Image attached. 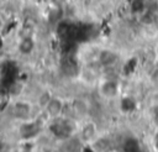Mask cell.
<instances>
[{"label":"cell","instance_id":"obj_9","mask_svg":"<svg viewBox=\"0 0 158 152\" xmlns=\"http://www.w3.org/2000/svg\"><path fill=\"white\" fill-rule=\"evenodd\" d=\"M149 80L153 85H158V65L154 67L149 73Z\"/></svg>","mask_w":158,"mask_h":152},{"label":"cell","instance_id":"obj_8","mask_svg":"<svg viewBox=\"0 0 158 152\" xmlns=\"http://www.w3.org/2000/svg\"><path fill=\"white\" fill-rule=\"evenodd\" d=\"M131 6H132V10L135 12H143V10H144V0H133Z\"/></svg>","mask_w":158,"mask_h":152},{"label":"cell","instance_id":"obj_7","mask_svg":"<svg viewBox=\"0 0 158 152\" xmlns=\"http://www.w3.org/2000/svg\"><path fill=\"white\" fill-rule=\"evenodd\" d=\"M120 109L126 112V114H130L135 109H136V101L135 99H132L131 96H123L120 101Z\"/></svg>","mask_w":158,"mask_h":152},{"label":"cell","instance_id":"obj_5","mask_svg":"<svg viewBox=\"0 0 158 152\" xmlns=\"http://www.w3.org/2000/svg\"><path fill=\"white\" fill-rule=\"evenodd\" d=\"M118 62V54L112 51V49H100L96 56V63L99 64L100 68H110L115 67Z\"/></svg>","mask_w":158,"mask_h":152},{"label":"cell","instance_id":"obj_2","mask_svg":"<svg viewBox=\"0 0 158 152\" xmlns=\"http://www.w3.org/2000/svg\"><path fill=\"white\" fill-rule=\"evenodd\" d=\"M101 133L99 125L91 120V119H85L79 122L78 131H77V137L85 145L89 146L99 135Z\"/></svg>","mask_w":158,"mask_h":152},{"label":"cell","instance_id":"obj_6","mask_svg":"<svg viewBox=\"0 0 158 152\" xmlns=\"http://www.w3.org/2000/svg\"><path fill=\"white\" fill-rule=\"evenodd\" d=\"M36 47V42L32 36H21L17 42V52L21 56H30Z\"/></svg>","mask_w":158,"mask_h":152},{"label":"cell","instance_id":"obj_10","mask_svg":"<svg viewBox=\"0 0 158 152\" xmlns=\"http://www.w3.org/2000/svg\"><path fill=\"white\" fill-rule=\"evenodd\" d=\"M65 1H67V0H51V4H52L53 6L62 7V6H63V4H64Z\"/></svg>","mask_w":158,"mask_h":152},{"label":"cell","instance_id":"obj_3","mask_svg":"<svg viewBox=\"0 0 158 152\" xmlns=\"http://www.w3.org/2000/svg\"><path fill=\"white\" fill-rule=\"evenodd\" d=\"M65 109H67V103L62 98L53 95L51 98V100L48 101V104L41 111L47 117V120L49 121V120L58 119V117L63 116L65 112Z\"/></svg>","mask_w":158,"mask_h":152},{"label":"cell","instance_id":"obj_4","mask_svg":"<svg viewBox=\"0 0 158 152\" xmlns=\"http://www.w3.org/2000/svg\"><path fill=\"white\" fill-rule=\"evenodd\" d=\"M99 94L101 98L106 100H112L115 99L118 93H120V87L117 83V79H111V78H104L99 87H98Z\"/></svg>","mask_w":158,"mask_h":152},{"label":"cell","instance_id":"obj_1","mask_svg":"<svg viewBox=\"0 0 158 152\" xmlns=\"http://www.w3.org/2000/svg\"><path fill=\"white\" fill-rule=\"evenodd\" d=\"M9 111H10L11 119L14 121H16V124L37 117L33 104H31L30 101H26V100H21V99L15 100L11 104Z\"/></svg>","mask_w":158,"mask_h":152}]
</instances>
